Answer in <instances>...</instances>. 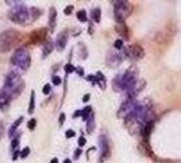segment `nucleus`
I'll list each match as a JSON object with an SVG mask.
<instances>
[{
	"instance_id": "26",
	"label": "nucleus",
	"mask_w": 181,
	"mask_h": 163,
	"mask_svg": "<svg viewBox=\"0 0 181 163\" xmlns=\"http://www.w3.org/2000/svg\"><path fill=\"white\" fill-rule=\"evenodd\" d=\"M64 69H65V72H66V74H72V72H74V71H76V68H74V67H73V65H72V64H70V63H68V64H66L65 67H64Z\"/></svg>"
},
{
	"instance_id": "29",
	"label": "nucleus",
	"mask_w": 181,
	"mask_h": 163,
	"mask_svg": "<svg viewBox=\"0 0 181 163\" xmlns=\"http://www.w3.org/2000/svg\"><path fill=\"white\" fill-rule=\"evenodd\" d=\"M114 46H115V49H123V41L122 39H116L115 44H114Z\"/></svg>"
},
{
	"instance_id": "30",
	"label": "nucleus",
	"mask_w": 181,
	"mask_h": 163,
	"mask_svg": "<svg viewBox=\"0 0 181 163\" xmlns=\"http://www.w3.org/2000/svg\"><path fill=\"white\" fill-rule=\"evenodd\" d=\"M50 91H52V86H50V84H45V86H43V89H42V92H43V94H46V95H47V94H50Z\"/></svg>"
},
{
	"instance_id": "14",
	"label": "nucleus",
	"mask_w": 181,
	"mask_h": 163,
	"mask_svg": "<svg viewBox=\"0 0 181 163\" xmlns=\"http://www.w3.org/2000/svg\"><path fill=\"white\" fill-rule=\"evenodd\" d=\"M56 19H57V11L54 7H52L49 10V27L50 30L56 27Z\"/></svg>"
},
{
	"instance_id": "36",
	"label": "nucleus",
	"mask_w": 181,
	"mask_h": 163,
	"mask_svg": "<svg viewBox=\"0 0 181 163\" xmlns=\"http://www.w3.org/2000/svg\"><path fill=\"white\" fill-rule=\"evenodd\" d=\"M64 121H65V114L61 113V114H59V121H58V124H59V125H62V124H64Z\"/></svg>"
},
{
	"instance_id": "11",
	"label": "nucleus",
	"mask_w": 181,
	"mask_h": 163,
	"mask_svg": "<svg viewBox=\"0 0 181 163\" xmlns=\"http://www.w3.org/2000/svg\"><path fill=\"white\" fill-rule=\"evenodd\" d=\"M129 50H130L131 57H134V59H136V60H141V59H143V56H145V50H143V48L141 45H136V44L130 46Z\"/></svg>"
},
{
	"instance_id": "32",
	"label": "nucleus",
	"mask_w": 181,
	"mask_h": 163,
	"mask_svg": "<svg viewBox=\"0 0 181 163\" xmlns=\"http://www.w3.org/2000/svg\"><path fill=\"white\" fill-rule=\"evenodd\" d=\"M73 12V6H68V7H65V10H64V14L65 15H70Z\"/></svg>"
},
{
	"instance_id": "5",
	"label": "nucleus",
	"mask_w": 181,
	"mask_h": 163,
	"mask_svg": "<svg viewBox=\"0 0 181 163\" xmlns=\"http://www.w3.org/2000/svg\"><path fill=\"white\" fill-rule=\"evenodd\" d=\"M136 78H138V72L134 69H129L114 80V86H116L118 90H127L129 91L136 83Z\"/></svg>"
},
{
	"instance_id": "24",
	"label": "nucleus",
	"mask_w": 181,
	"mask_h": 163,
	"mask_svg": "<svg viewBox=\"0 0 181 163\" xmlns=\"http://www.w3.org/2000/svg\"><path fill=\"white\" fill-rule=\"evenodd\" d=\"M96 78H98V82H99V84H100L101 89H105V78H104V75L101 74V72H98V74H96Z\"/></svg>"
},
{
	"instance_id": "25",
	"label": "nucleus",
	"mask_w": 181,
	"mask_h": 163,
	"mask_svg": "<svg viewBox=\"0 0 181 163\" xmlns=\"http://www.w3.org/2000/svg\"><path fill=\"white\" fill-rule=\"evenodd\" d=\"M77 19L80 22H87V11L85 10H80L78 12H77Z\"/></svg>"
},
{
	"instance_id": "28",
	"label": "nucleus",
	"mask_w": 181,
	"mask_h": 163,
	"mask_svg": "<svg viewBox=\"0 0 181 163\" xmlns=\"http://www.w3.org/2000/svg\"><path fill=\"white\" fill-rule=\"evenodd\" d=\"M27 127H28V129H30V131H33V129L37 127V120H35V118H31V120L27 122Z\"/></svg>"
},
{
	"instance_id": "15",
	"label": "nucleus",
	"mask_w": 181,
	"mask_h": 163,
	"mask_svg": "<svg viewBox=\"0 0 181 163\" xmlns=\"http://www.w3.org/2000/svg\"><path fill=\"white\" fill-rule=\"evenodd\" d=\"M10 97L3 91V90H0V110L6 109L8 106V103H10Z\"/></svg>"
},
{
	"instance_id": "18",
	"label": "nucleus",
	"mask_w": 181,
	"mask_h": 163,
	"mask_svg": "<svg viewBox=\"0 0 181 163\" xmlns=\"http://www.w3.org/2000/svg\"><path fill=\"white\" fill-rule=\"evenodd\" d=\"M90 16H92V21L96 22V23H99V22H100V16H101L100 8H93L92 12H90Z\"/></svg>"
},
{
	"instance_id": "2",
	"label": "nucleus",
	"mask_w": 181,
	"mask_h": 163,
	"mask_svg": "<svg viewBox=\"0 0 181 163\" xmlns=\"http://www.w3.org/2000/svg\"><path fill=\"white\" fill-rule=\"evenodd\" d=\"M8 18L10 21L19 23V25H27L33 22L30 8H27L23 3H18L14 8H11V11L8 12Z\"/></svg>"
},
{
	"instance_id": "12",
	"label": "nucleus",
	"mask_w": 181,
	"mask_h": 163,
	"mask_svg": "<svg viewBox=\"0 0 181 163\" xmlns=\"http://www.w3.org/2000/svg\"><path fill=\"white\" fill-rule=\"evenodd\" d=\"M66 42H68V36H66V33L65 31L59 33L58 37H57V39H56L57 49H58V50H64V49H65V46H66Z\"/></svg>"
},
{
	"instance_id": "37",
	"label": "nucleus",
	"mask_w": 181,
	"mask_h": 163,
	"mask_svg": "<svg viewBox=\"0 0 181 163\" xmlns=\"http://www.w3.org/2000/svg\"><path fill=\"white\" fill-rule=\"evenodd\" d=\"M18 158H21V152H19V151H18V149H16V151H14V155H12V159H18Z\"/></svg>"
},
{
	"instance_id": "10",
	"label": "nucleus",
	"mask_w": 181,
	"mask_h": 163,
	"mask_svg": "<svg viewBox=\"0 0 181 163\" xmlns=\"http://www.w3.org/2000/svg\"><path fill=\"white\" fill-rule=\"evenodd\" d=\"M145 86H146L145 80H138L135 84L129 90V92H127V99H135V97L145 89Z\"/></svg>"
},
{
	"instance_id": "41",
	"label": "nucleus",
	"mask_w": 181,
	"mask_h": 163,
	"mask_svg": "<svg viewBox=\"0 0 181 163\" xmlns=\"http://www.w3.org/2000/svg\"><path fill=\"white\" fill-rule=\"evenodd\" d=\"M83 101H84V102H88V101H89V94H87V95H84Z\"/></svg>"
},
{
	"instance_id": "43",
	"label": "nucleus",
	"mask_w": 181,
	"mask_h": 163,
	"mask_svg": "<svg viewBox=\"0 0 181 163\" xmlns=\"http://www.w3.org/2000/svg\"><path fill=\"white\" fill-rule=\"evenodd\" d=\"M64 163H72V162H70V159H65L64 160Z\"/></svg>"
},
{
	"instance_id": "34",
	"label": "nucleus",
	"mask_w": 181,
	"mask_h": 163,
	"mask_svg": "<svg viewBox=\"0 0 181 163\" xmlns=\"http://www.w3.org/2000/svg\"><path fill=\"white\" fill-rule=\"evenodd\" d=\"M65 136H66L68 139L73 137V136H74V131H72V129H68V131L65 132Z\"/></svg>"
},
{
	"instance_id": "44",
	"label": "nucleus",
	"mask_w": 181,
	"mask_h": 163,
	"mask_svg": "<svg viewBox=\"0 0 181 163\" xmlns=\"http://www.w3.org/2000/svg\"><path fill=\"white\" fill-rule=\"evenodd\" d=\"M0 129H1V128H0ZM0 136H1V131H0Z\"/></svg>"
},
{
	"instance_id": "22",
	"label": "nucleus",
	"mask_w": 181,
	"mask_h": 163,
	"mask_svg": "<svg viewBox=\"0 0 181 163\" xmlns=\"http://www.w3.org/2000/svg\"><path fill=\"white\" fill-rule=\"evenodd\" d=\"M90 116H92V107L90 106H87V107H84L83 109V116H81V117H83V120H89L90 118Z\"/></svg>"
},
{
	"instance_id": "39",
	"label": "nucleus",
	"mask_w": 181,
	"mask_h": 163,
	"mask_svg": "<svg viewBox=\"0 0 181 163\" xmlns=\"http://www.w3.org/2000/svg\"><path fill=\"white\" fill-rule=\"evenodd\" d=\"M80 155H81V148H77L76 151H74V158L77 159V158H78Z\"/></svg>"
},
{
	"instance_id": "20",
	"label": "nucleus",
	"mask_w": 181,
	"mask_h": 163,
	"mask_svg": "<svg viewBox=\"0 0 181 163\" xmlns=\"http://www.w3.org/2000/svg\"><path fill=\"white\" fill-rule=\"evenodd\" d=\"M35 109V91H31L30 95V106H28V114H33Z\"/></svg>"
},
{
	"instance_id": "16",
	"label": "nucleus",
	"mask_w": 181,
	"mask_h": 163,
	"mask_svg": "<svg viewBox=\"0 0 181 163\" xmlns=\"http://www.w3.org/2000/svg\"><path fill=\"white\" fill-rule=\"evenodd\" d=\"M116 31H118L123 38H129V29H127V26H126L124 23H118V26H116Z\"/></svg>"
},
{
	"instance_id": "31",
	"label": "nucleus",
	"mask_w": 181,
	"mask_h": 163,
	"mask_svg": "<svg viewBox=\"0 0 181 163\" xmlns=\"http://www.w3.org/2000/svg\"><path fill=\"white\" fill-rule=\"evenodd\" d=\"M18 145H19V139H14V140H12V143H11V147H12V149H14V151H16L18 149Z\"/></svg>"
},
{
	"instance_id": "35",
	"label": "nucleus",
	"mask_w": 181,
	"mask_h": 163,
	"mask_svg": "<svg viewBox=\"0 0 181 163\" xmlns=\"http://www.w3.org/2000/svg\"><path fill=\"white\" fill-rule=\"evenodd\" d=\"M53 84H61V78L59 76H53Z\"/></svg>"
},
{
	"instance_id": "6",
	"label": "nucleus",
	"mask_w": 181,
	"mask_h": 163,
	"mask_svg": "<svg viewBox=\"0 0 181 163\" xmlns=\"http://www.w3.org/2000/svg\"><path fill=\"white\" fill-rule=\"evenodd\" d=\"M132 11V6L129 1H114V14L118 23H124V21L130 16Z\"/></svg>"
},
{
	"instance_id": "40",
	"label": "nucleus",
	"mask_w": 181,
	"mask_h": 163,
	"mask_svg": "<svg viewBox=\"0 0 181 163\" xmlns=\"http://www.w3.org/2000/svg\"><path fill=\"white\" fill-rule=\"evenodd\" d=\"M78 116H83V110H77V112H74L73 117H78Z\"/></svg>"
},
{
	"instance_id": "4",
	"label": "nucleus",
	"mask_w": 181,
	"mask_h": 163,
	"mask_svg": "<svg viewBox=\"0 0 181 163\" xmlns=\"http://www.w3.org/2000/svg\"><path fill=\"white\" fill-rule=\"evenodd\" d=\"M11 63L22 71H27L31 64V56L27 48H18L11 57Z\"/></svg>"
},
{
	"instance_id": "8",
	"label": "nucleus",
	"mask_w": 181,
	"mask_h": 163,
	"mask_svg": "<svg viewBox=\"0 0 181 163\" xmlns=\"http://www.w3.org/2000/svg\"><path fill=\"white\" fill-rule=\"evenodd\" d=\"M138 105V102H135V99H127L126 102H123L122 107L119 109L118 112V116L119 117H127L130 113H131L132 110L135 109V106Z\"/></svg>"
},
{
	"instance_id": "1",
	"label": "nucleus",
	"mask_w": 181,
	"mask_h": 163,
	"mask_svg": "<svg viewBox=\"0 0 181 163\" xmlns=\"http://www.w3.org/2000/svg\"><path fill=\"white\" fill-rule=\"evenodd\" d=\"M23 87H25V82H23L21 75L16 71H10L4 78L1 90L10 97V99H14V98L21 95Z\"/></svg>"
},
{
	"instance_id": "7",
	"label": "nucleus",
	"mask_w": 181,
	"mask_h": 163,
	"mask_svg": "<svg viewBox=\"0 0 181 163\" xmlns=\"http://www.w3.org/2000/svg\"><path fill=\"white\" fill-rule=\"evenodd\" d=\"M47 30L46 29H41V30H34V31L30 34V42L34 44V45H38V44L46 42L47 41Z\"/></svg>"
},
{
	"instance_id": "38",
	"label": "nucleus",
	"mask_w": 181,
	"mask_h": 163,
	"mask_svg": "<svg viewBox=\"0 0 181 163\" xmlns=\"http://www.w3.org/2000/svg\"><path fill=\"white\" fill-rule=\"evenodd\" d=\"M76 72L78 75H80V76H84V69L81 67H78V68H76Z\"/></svg>"
},
{
	"instance_id": "33",
	"label": "nucleus",
	"mask_w": 181,
	"mask_h": 163,
	"mask_svg": "<svg viewBox=\"0 0 181 163\" xmlns=\"http://www.w3.org/2000/svg\"><path fill=\"white\" fill-rule=\"evenodd\" d=\"M85 143H87V139L84 137V136H80V139H78V145H80V148L85 145Z\"/></svg>"
},
{
	"instance_id": "23",
	"label": "nucleus",
	"mask_w": 181,
	"mask_h": 163,
	"mask_svg": "<svg viewBox=\"0 0 181 163\" xmlns=\"http://www.w3.org/2000/svg\"><path fill=\"white\" fill-rule=\"evenodd\" d=\"M93 129H95V117H93V114H92L90 118L88 120V122H87V132L88 133H92Z\"/></svg>"
},
{
	"instance_id": "19",
	"label": "nucleus",
	"mask_w": 181,
	"mask_h": 163,
	"mask_svg": "<svg viewBox=\"0 0 181 163\" xmlns=\"http://www.w3.org/2000/svg\"><path fill=\"white\" fill-rule=\"evenodd\" d=\"M30 14H31V19L35 21V19H38L42 15V10L41 8H37V7H31L30 8Z\"/></svg>"
},
{
	"instance_id": "3",
	"label": "nucleus",
	"mask_w": 181,
	"mask_h": 163,
	"mask_svg": "<svg viewBox=\"0 0 181 163\" xmlns=\"http://www.w3.org/2000/svg\"><path fill=\"white\" fill-rule=\"evenodd\" d=\"M19 41H21V33L18 30L10 29V30L3 31L0 34V52L6 53V52L11 50Z\"/></svg>"
},
{
	"instance_id": "9",
	"label": "nucleus",
	"mask_w": 181,
	"mask_h": 163,
	"mask_svg": "<svg viewBox=\"0 0 181 163\" xmlns=\"http://www.w3.org/2000/svg\"><path fill=\"white\" fill-rule=\"evenodd\" d=\"M100 147H101V155H100V162L108 159L110 158V154H111V149H110V143H108L105 135L100 136Z\"/></svg>"
},
{
	"instance_id": "17",
	"label": "nucleus",
	"mask_w": 181,
	"mask_h": 163,
	"mask_svg": "<svg viewBox=\"0 0 181 163\" xmlns=\"http://www.w3.org/2000/svg\"><path fill=\"white\" fill-rule=\"evenodd\" d=\"M52 50H53V42L50 41L49 38H47V41L45 42V46H43V53H42V56L46 57L47 54L52 53Z\"/></svg>"
},
{
	"instance_id": "13",
	"label": "nucleus",
	"mask_w": 181,
	"mask_h": 163,
	"mask_svg": "<svg viewBox=\"0 0 181 163\" xmlns=\"http://www.w3.org/2000/svg\"><path fill=\"white\" fill-rule=\"evenodd\" d=\"M153 128H154V121L142 125V128H141V133H142V136H143L145 140H149L150 135H151V132H153Z\"/></svg>"
},
{
	"instance_id": "42",
	"label": "nucleus",
	"mask_w": 181,
	"mask_h": 163,
	"mask_svg": "<svg viewBox=\"0 0 181 163\" xmlns=\"http://www.w3.org/2000/svg\"><path fill=\"white\" fill-rule=\"evenodd\" d=\"M50 163H58V158H54V159L50 160Z\"/></svg>"
},
{
	"instance_id": "27",
	"label": "nucleus",
	"mask_w": 181,
	"mask_h": 163,
	"mask_svg": "<svg viewBox=\"0 0 181 163\" xmlns=\"http://www.w3.org/2000/svg\"><path fill=\"white\" fill-rule=\"evenodd\" d=\"M28 155H30V148H28V147H26V148H23L21 151V158L22 159H26Z\"/></svg>"
},
{
	"instance_id": "21",
	"label": "nucleus",
	"mask_w": 181,
	"mask_h": 163,
	"mask_svg": "<svg viewBox=\"0 0 181 163\" xmlns=\"http://www.w3.org/2000/svg\"><path fill=\"white\" fill-rule=\"evenodd\" d=\"M23 122V117H19L16 121H15L14 124H12V127H11V129H10V136H14V132L18 129V127Z\"/></svg>"
}]
</instances>
